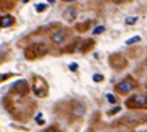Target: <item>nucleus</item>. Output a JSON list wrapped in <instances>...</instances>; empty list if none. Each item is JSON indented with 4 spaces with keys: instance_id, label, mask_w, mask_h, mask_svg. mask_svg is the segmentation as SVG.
<instances>
[{
    "instance_id": "obj_16",
    "label": "nucleus",
    "mask_w": 147,
    "mask_h": 132,
    "mask_svg": "<svg viewBox=\"0 0 147 132\" xmlns=\"http://www.w3.org/2000/svg\"><path fill=\"white\" fill-rule=\"evenodd\" d=\"M107 100H109V102H111V104L116 102V98H115L113 95H110V94H107Z\"/></svg>"
},
{
    "instance_id": "obj_11",
    "label": "nucleus",
    "mask_w": 147,
    "mask_h": 132,
    "mask_svg": "<svg viewBox=\"0 0 147 132\" xmlns=\"http://www.w3.org/2000/svg\"><path fill=\"white\" fill-rule=\"evenodd\" d=\"M138 20V16H128V18L125 20V24H128V25H132V24H135V21Z\"/></svg>"
},
{
    "instance_id": "obj_9",
    "label": "nucleus",
    "mask_w": 147,
    "mask_h": 132,
    "mask_svg": "<svg viewBox=\"0 0 147 132\" xmlns=\"http://www.w3.org/2000/svg\"><path fill=\"white\" fill-rule=\"evenodd\" d=\"M13 18L11 15H7V16H3L2 18V21H0V27H3V28H6V27H9V25H12L13 24Z\"/></svg>"
},
{
    "instance_id": "obj_17",
    "label": "nucleus",
    "mask_w": 147,
    "mask_h": 132,
    "mask_svg": "<svg viewBox=\"0 0 147 132\" xmlns=\"http://www.w3.org/2000/svg\"><path fill=\"white\" fill-rule=\"evenodd\" d=\"M119 111H120V107H119V105H117V107H115V108L111 110V111H110L109 114H115V113H119Z\"/></svg>"
},
{
    "instance_id": "obj_18",
    "label": "nucleus",
    "mask_w": 147,
    "mask_h": 132,
    "mask_svg": "<svg viewBox=\"0 0 147 132\" xmlns=\"http://www.w3.org/2000/svg\"><path fill=\"white\" fill-rule=\"evenodd\" d=\"M70 70H71V71H76V70H77V64H76V63L70 64Z\"/></svg>"
},
{
    "instance_id": "obj_19",
    "label": "nucleus",
    "mask_w": 147,
    "mask_h": 132,
    "mask_svg": "<svg viewBox=\"0 0 147 132\" xmlns=\"http://www.w3.org/2000/svg\"><path fill=\"white\" fill-rule=\"evenodd\" d=\"M113 2H116V3H123V2H126V0H113Z\"/></svg>"
},
{
    "instance_id": "obj_4",
    "label": "nucleus",
    "mask_w": 147,
    "mask_h": 132,
    "mask_svg": "<svg viewBox=\"0 0 147 132\" xmlns=\"http://www.w3.org/2000/svg\"><path fill=\"white\" fill-rule=\"evenodd\" d=\"M134 88H135V83H134L132 80H129V79L119 82V83L116 85V89H117L120 94H129L131 91H134Z\"/></svg>"
},
{
    "instance_id": "obj_15",
    "label": "nucleus",
    "mask_w": 147,
    "mask_h": 132,
    "mask_svg": "<svg viewBox=\"0 0 147 132\" xmlns=\"http://www.w3.org/2000/svg\"><path fill=\"white\" fill-rule=\"evenodd\" d=\"M42 117H43V116H42V113H39L37 116H36V120H37V123H39V125H43V123H45Z\"/></svg>"
},
{
    "instance_id": "obj_22",
    "label": "nucleus",
    "mask_w": 147,
    "mask_h": 132,
    "mask_svg": "<svg viewBox=\"0 0 147 132\" xmlns=\"http://www.w3.org/2000/svg\"><path fill=\"white\" fill-rule=\"evenodd\" d=\"M65 2H76V0H65Z\"/></svg>"
},
{
    "instance_id": "obj_3",
    "label": "nucleus",
    "mask_w": 147,
    "mask_h": 132,
    "mask_svg": "<svg viewBox=\"0 0 147 132\" xmlns=\"http://www.w3.org/2000/svg\"><path fill=\"white\" fill-rule=\"evenodd\" d=\"M86 113V107L83 102H74L71 105V110H70V114L73 119H82Z\"/></svg>"
},
{
    "instance_id": "obj_20",
    "label": "nucleus",
    "mask_w": 147,
    "mask_h": 132,
    "mask_svg": "<svg viewBox=\"0 0 147 132\" xmlns=\"http://www.w3.org/2000/svg\"><path fill=\"white\" fill-rule=\"evenodd\" d=\"M46 132H58V131H57V129H54V128H52V129H48V131H46Z\"/></svg>"
},
{
    "instance_id": "obj_2",
    "label": "nucleus",
    "mask_w": 147,
    "mask_h": 132,
    "mask_svg": "<svg viewBox=\"0 0 147 132\" xmlns=\"http://www.w3.org/2000/svg\"><path fill=\"white\" fill-rule=\"evenodd\" d=\"M46 52H48V48L45 45H33V46L25 49V57L28 59H34V58H39L42 55H45Z\"/></svg>"
},
{
    "instance_id": "obj_6",
    "label": "nucleus",
    "mask_w": 147,
    "mask_h": 132,
    "mask_svg": "<svg viewBox=\"0 0 147 132\" xmlns=\"http://www.w3.org/2000/svg\"><path fill=\"white\" fill-rule=\"evenodd\" d=\"M34 94H36L37 96L48 95V86L42 79H37V82H34Z\"/></svg>"
},
{
    "instance_id": "obj_10",
    "label": "nucleus",
    "mask_w": 147,
    "mask_h": 132,
    "mask_svg": "<svg viewBox=\"0 0 147 132\" xmlns=\"http://www.w3.org/2000/svg\"><path fill=\"white\" fill-rule=\"evenodd\" d=\"M140 40H141L140 36H135V37H132V39H128V40H126V45H128V46H131V45H134V43H138Z\"/></svg>"
},
{
    "instance_id": "obj_7",
    "label": "nucleus",
    "mask_w": 147,
    "mask_h": 132,
    "mask_svg": "<svg viewBox=\"0 0 147 132\" xmlns=\"http://www.w3.org/2000/svg\"><path fill=\"white\" fill-rule=\"evenodd\" d=\"M12 91L20 94V95H25V94H28V85L25 80H20L12 86Z\"/></svg>"
},
{
    "instance_id": "obj_21",
    "label": "nucleus",
    "mask_w": 147,
    "mask_h": 132,
    "mask_svg": "<svg viewBox=\"0 0 147 132\" xmlns=\"http://www.w3.org/2000/svg\"><path fill=\"white\" fill-rule=\"evenodd\" d=\"M48 2H49L51 5H54V3H55V0H48Z\"/></svg>"
},
{
    "instance_id": "obj_12",
    "label": "nucleus",
    "mask_w": 147,
    "mask_h": 132,
    "mask_svg": "<svg viewBox=\"0 0 147 132\" xmlns=\"http://www.w3.org/2000/svg\"><path fill=\"white\" fill-rule=\"evenodd\" d=\"M104 31H106L104 25H98L97 28H94V34H101V33H104Z\"/></svg>"
},
{
    "instance_id": "obj_1",
    "label": "nucleus",
    "mask_w": 147,
    "mask_h": 132,
    "mask_svg": "<svg viewBox=\"0 0 147 132\" xmlns=\"http://www.w3.org/2000/svg\"><path fill=\"white\" fill-rule=\"evenodd\" d=\"M147 104V96L146 94H135L131 98L126 100V105L129 108H144Z\"/></svg>"
},
{
    "instance_id": "obj_13",
    "label": "nucleus",
    "mask_w": 147,
    "mask_h": 132,
    "mask_svg": "<svg viewBox=\"0 0 147 132\" xmlns=\"http://www.w3.org/2000/svg\"><path fill=\"white\" fill-rule=\"evenodd\" d=\"M94 82H97V83H100V82H102L104 80V77H102V74H94Z\"/></svg>"
},
{
    "instance_id": "obj_23",
    "label": "nucleus",
    "mask_w": 147,
    "mask_h": 132,
    "mask_svg": "<svg viewBox=\"0 0 147 132\" xmlns=\"http://www.w3.org/2000/svg\"><path fill=\"white\" fill-rule=\"evenodd\" d=\"M0 79H2V77H0Z\"/></svg>"
},
{
    "instance_id": "obj_8",
    "label": "nucleus",
    "mask_w": 147,
    "mask_h": 132,
    "mask_svg": "<svg viewBox=\"0 0 147 132\" xmlns=\"http://www.w3.org/2000/svg\"><path fill=\"white\" fill-rule=\"evenodd\" d=\"M64 18L67 21H74V18H76V9L74 7H67L64 11Z\"/></svg>"
},
{
    "instance_id": "obj_14",
    "label": "nucleus",
    "mask_w": 147,
    "mask_h": 132,
    "mask_svg": "<svg viewBox=\"0 0 147 132\" xmlns=\"http://www.w3.org/2000/svg\"><path fill=\"white\" fill-rule=\"evenodd\" d=\"M36 9H37V12H43V11L46 9V5L40 3V5H37V6H36Z\"/></svg>"
},
{
    "instance_id": "obj_5",
    "label": "nucleus",
    "mask_w": 147,
    "mask_h": 132,
    "mask_svg": "<svg viewBox=\"0 0 147 132\" xmlns=\"http://www.w3.org/2000/svg\"><path fill=\"white\" fill-rule=\"evenodd\" d=\"M65 39H67V31L65 30H58V31H54L51 34V40H52L54 45H63Z\"/></svg>"
}]
</instances>
